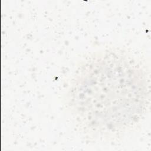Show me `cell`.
<instances>
[{"mask_svg": "<svg viewBox=\"0 0 151 151\" xmlns=\"http://www.w3.org/2000/svg\"><path fill=\"white\" fill-rule=\"evenodd\" d=\"M146 73L132 57L115 50L91 57L78 70L68 94L74 117L93 132H122L135 124L148 103Z\"/></svg>", "mask_w": 151, "mask_h": 151, "instance_id": "6da1fadb", "label": "cell"}]
</instances>
